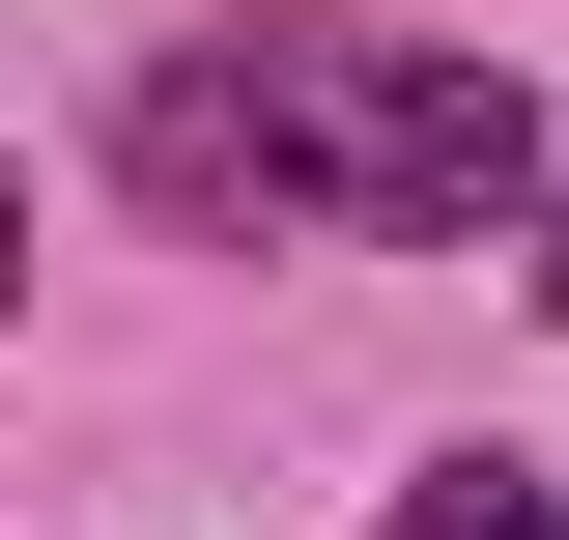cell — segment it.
I'll use <instances>...</instances> for the list:
<instances>
[{
  "label": "cell",
  "mask_w": 569,
  "mask_h": 540,
  "mask_svg": "<svg viewBox=\"0 0 569 540\" xmlns=\"http://www.w3.org/2000/svg\"><path fill=\"white\" fill-rule=\"evenodd\" d=\"M114 142H142V200H171V228H370V257H427V228H512V200H541L512 58L370 29V0H257V29H200V58H142Z\"/></svg>",
  "instance_id": "cell-1"
},
{
  "label": "cell",
  "mask_w": 569,
  "mask_h": 540,
  "mask_svg": "<svg viewBox=\"0 0 569 540\" xmlns=\"http://www.w3.org/2000/svg\"><path fill=\"white\" fill-rule=\"evenodd\" d=\"M399 540H569V483H541V456H427V483H399Z\"/></svg>",
  "instance_id": "cell-2"
},
{
  "label": "cell",
  "mask_w": 569,
  "mask_h": 540,
  "mask_svg": "<svg viewBox=\"0 0 569 540\" xmlns=\"http://www.w3.org/2000/svg\"><path fill=\"white\" fill-rule=\"evenodd\" d=\"M541 313H569V200H541Z\"/></svg>",
  "instance_id": "cell-3"
},
{
  "label": "cell",
  "mask_w": 569,
  "mask_h": 540,
  "mask_svg": "<svg viewBox=\"0 0 569 540\" xmlns=\"http://www.w3.org/2000/svg\"><path fill=\"white\" fill-rule=\"evenodd\" d=\"M0 284H29V200H0Z\"/></svg>",
  "instance_id": "cell-4"
}]
</instances>
